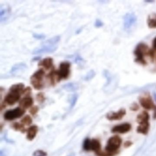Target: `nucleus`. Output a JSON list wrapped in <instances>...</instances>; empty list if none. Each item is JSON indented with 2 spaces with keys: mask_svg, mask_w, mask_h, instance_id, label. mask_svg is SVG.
Here are the masks:
<instances>
[{
  "mask_svg": "<svg viewBox=\"0 0 156 156\" xmlns=\"http://www.w3.org/2000/svg\"><path fill=\"white\" fill-rule=\"evenodd\" d=\"M47 153L42 150H37L34 153V156H46Z\"/></svg>",
  "mask_w": 156,
  "mask_h": 156,
  "instance_id": "obj_26",
  "label": "nucleus"
},
{
  "mask_svg": "<svg viewBox=\"0 0 156 156\" xmlns=\"http://www.w3.org/2000/svg\"><path fill=\"white\" fill-rule=\"evenodd\" d=\"M139 102L141 106L147 110L154 109L156 106L154 105L151 97L149 94H146L141 96L140 98Z\"/></svg>",
  "mask_w": 156,
  "mask_h": 156,
  "instance_id": "obj_9",
  "label": "nucleus"
},
{
  "mask_svg": "<svg viewBox=\"0 0 156 156\" xmlns=\"http://www.w3.org/2000/svg\"><path fill=\"white\" fill-rule=\"evenodd\" d=\"M96 75V73L95 71L93 70H90L87 73V74L84 76L83 80L85 81H89L92 80L94 78Z\"/></svg>",
  "mask_w": 156,
  "mask_h": 156,
  "instance_id": "obj_21",
  "label": "nucleus"
},
{
  "mask_svg": "<svg viewBox=\"0 0 156 156\" xmlns=\"http://www.w3.org/2000/svg\"><path fill=\"white\" fill-rule=\"evenodd\" d=\"M77 98H78V96L76 94H75L72 96L71 99V107H73L75 105L76 103V101H77Z\"/></svg>",
  "mask_w": 156,
  "mask_h": 156,
  "instance_id": "obj_24",
  "label": "nucleus"
},
{
  "mask_svg": "<svg viewBox=\"0 0 156 156\" xmlns=\"http://www.w3.org/2000/svg\"><path fill=\"white\" fill-rule=\"evenodd\" d=\"M137 18L133 13H128L124 18V26L126 29L131 28L136 22Z\"/></svg>",
  "mask_w": 156,
  "mask_h": 156,
  "instance_id": "obj_10",
  "label": "nucleus"
},
{
  "mask_svg": "<svg viewBox=\"0 0 156 156\" xmlns=\"http://www.w3.org/2000/svg\"><path fill=\"white\" fill-rule=\"evenodd\" d=\"M60 40L61 37L59 35L50 38L44 42L40 47L34 50L32 53L33 54L38 55L54 52L58 48L57 44Z\"/></svg>",
  "mask_w": 156,
  "mask_h": 156,
  "instance_id": "obj_1",
  "label": "nucleus"
},
{
  "mask_svg": "<svg viewBox=\"0 0 156 156\" xmlns=\"http://www.w3.org/2000/svg\"><path fill=\"white\" fill-rule=\"evenodd\" d=\"M149 119V115L146 111H143L137 116V121L139 124L137 128L138 133L143 135L148 133L150 129Z\"/></svg>",
  "mask_w": 156,
  "mask_h": 156,
  "instance_id": "obj_3",
  "label": "nucleus"
},
{
  "mask_svg": "<svg viewBox=\"0 0 156 156\" xmlns=\"http://www.w3.org/2000/svg\"><path fill=\"white\" fill-rule=\"evenodd\" d=\"M100 148H101V144L98 140L96 139H93L91 140L90 150H91L98 152L100 151Z\"/></svg>",
  "mask_w": 156,
  "mask_h": 156,
  "instance_id": "obj_19",
  "label": "nucleus"
},
{
  "mask_svg": "<svg viewBox=\"0 0 156 156\" xmlns=\"http://www.w3.org/2000/svg\"><path fill=\"white\" fill-rule=\"evenodd\" d=\"M130 109L133 111H136L139 109V106L136 104H134L131 106Z\"/></svg>",
  "mask_w": 156,
  "mask_h": 156,
  "instance_id": "obj_31",
  "label": "nucleus"
},
{
  "mask_svg": "<svg viewBox=\"0 0 156 156\" xmlns=\"http://www.w3.org/2000/svg\"><path fill=\"white\" fill-rule=\"evenodd\" d=\"M38 111V108L37 107L35 106L33 107L32 108H31L30 110V112L31 114L32 115H34L36 114Z\"/></svg>",
  "mask_w": 156,
  "mask_h": 156,
  "instance_id": "obj_30",
  "label": "nucleus"
},
{
  "mask_svg": "<svg viewBox=\"0 0 156 156\" xmlns=\"http://www.w3.org/2000/svg\"><path fill=\"white\" fill-rule=\"evenodd\" d=\"M22 123L27 126L30 125L32 122L31 118L30 116L27 115L24 117L21 120Z\"/></svg>",
  "mask_w": 156,
  "mask_h": 156,
  "instance_id": "obj_22",
  "label": "nucleus"
},
{
  "mask_svg": "<svg viewBox=\"0 0 156 156\" xmlns=\"http://www.w3.org/2000/svg\"><path fill=\"white\" fill-rule=\"evenodd\" d=\"M37 99L39 102H43L44 100V97L42 93H40L37 95Z\"/></svg>",
  "mask_w": 156,
  "mask_h": 156,
  "instance_id": "obj_27",
  "label": "nucleus"
},
{
  "mask_svg": "<svg viewBox=\"0 0 156 156\" xmlns=\"http://www.w3.org/2000/svg\"><path fill=\"white\" fill-rule=\"evenodd\" d=\"M27 66L26 64L21 62L14 65L11 69L10 73L12 74H16L20 72H23L26 70Z\"/></svg>",
  "mask_w": 156,
  "mask_h": 156,
  "instance_id": "obj_13",
  "label": "nucleus"
},
{
  "mask_svg": "<svg viewBox=\"0 0 156 156\" xmlns=\"http://www.w3.org/2000/svg\"><path fill=\"white\" fill-rule=\"evenodd\" d=\"M33 103L32 98L31 97H25L21 100L20 106L23 108H29L32 105Z\"/></svg>",
  "mask_w": 156,
  "mask_h": 156,
  "instance_id": "obj_16",
  "label": "nucleus"
},
{
  "mask_svg": "<svg viewBox=\"0 0 156 156\" xmlns=\"http://www.w3.org/2000/svg\"><path fill=\"white\" fill-rule=\"evenodd\" d=\"M24 84H15L12 86L10 88L9 92L6 95L5 102L9 105H12L16 104L20 98L21 94L24 90Z\"/></svg>",
  "mask_w": 156,
  "mask_h": 156,
  "instance_id": "obj_2",
  "label": "nucleus"
},
{
  "mask_svg": "<svg viewBox=\"0 0 156 156\" xmlns=\"http://www.w3.org/2000/svg\"><path fill=\"white\" fill-rule=\"evenodd\" d=\"M150 51L147 45L145 44H139L134 51L136 56V62L142 65H146L147 62L145 61V56L146 55H150Z\"/></svg>",
  "mask_w": 156,
  "mask_h": 156,
  "instance_id": "obj_4",
  "label": "nucleus"
},
{
  "mask_svg": "<svg viewBox=\"0 0 156 156\" xmlns=\"http://www.w3.org/2000/svg\"><path fill=\"white\" fill-rule=\"evenodd\" d=\"M38 132V127L36 126H32L28 129L27 132V139L29 140H32L36 136Z\"/></svg>",
  "mask_w": 156,
  "mask_h": 156,
  "instance_id": "obj_17",
  "label": "nucleus"
},
{
  "mask_svg": "<svg viewBox=\"0 0 156 156\" xmlns=\"http://www.w3.org/2000/svg\"><path fill=\"white\" fill-rule=\"evenodd\" d=\"M132 144V143H131L130 141H127V142H126V143H125V147H129V146H130V145Z\"/></svg>",
  "mask_w": 156,
  "mask_h": 156,
  "instance_id": "obj_33",
  "label": "nucleus"
},
{
  "mask_svg": "<svg viewBox=\"0 0 156 156\" xmlns=\"http://www.w3.org/2000/svg\"><path fill=\"white\" fill-rule=\"evenodd\" d=\"M62 87L66 91L73 92L78 89V85L76 83H69L63 85Z\"/></svg>",
  "mask_w": 156,
  "mask_h": 156,
  "instance_id": "obj_18",
  "label": "nucleus"
},
{
  "mask_svg": "<svg viewBox=\"0 0 156 156\" xmlns=\"http://www.w3.org/2000/svg\"><path fill=\"white\" fill-rule=\"evenodd\" d=\"M71 64L69 62H63L59 66V70L55 72V74L57 76V80L67 79L70 74Z\"/></svg>",
  "mask_w": 156,
  "mask_h": 156,
  "instance_id": "obj_7",
  "label": "nucleus"
},
{
  "mask_svg": "<svg viewBox=\"0 0 156 156\" xmlns=\"http://www.w3.org/2000/svg\"><path fill=\"white\" fill-rule=\"evenodd\" d=\"M104 25V23L100 20H97L95 22L94 25L97 28H100L102 27Z\"/></svg>",
  "mask_w": 156,
  "mask_h": 156,
  "instance_id": "obj_29",
  "label": "nucleus"
},
{
  "mask_svg": "<svg viewBox=\"0 0 156 156\" xmlns=\"http://www.w3.org/2000/svg\"><path fill=\"white\" fill-rule=\"evenodd\" d=\"M90 144L91 140L89 139H87L85 140L83 143V148L85 150H90Z\"/></svg>",
  "mask_w": 156,
  "mask_h": 156,
  "instance_id": "obj_23",
  "label": "nucleus"
},
{
  "mask_svg": "<svg viewBox=\"0 0 156 156\" xmlns=\"http://www.w3.org/2000/svg\"><path fill=\"white\" fill-rule=\"evenodd\" d=\"M10 12V10L9 8L1 6L0 7V21L2 23L7 20L9 16Z\"/></svg>",
  "mask_w": 156,
  "mask_h": 156,
  "instance_id": "obj_14",
  "label": "nucleus"
},
{
  "mask_svg": "<svg viewBox=\"0 0 156 156\" xmlns=\"http://www.w3.org/2000/svg\"><path fill=\"white\" fill-rule=\"evenodd\" d=\"M53 60L51 57H48L43 59L39 64V66H43L47 70H49L50 68H51L53 66Z\"/></svg>",
  "mask_w": 156,
  "mask_h": 156,
  "instance_id": "obj_15",
  "label": "nucleus"
},
{
  "mask_svg": "<svg viewBox=\"0 0 156 156\" xmlns=\"http://www.w3.org/2000/svg\"><path fill=\"white\" fill-rule=\"evenodd\" d=\"M154 118L156 119V106L154 108Z\"/></svg>",
  "mask_w": 156,
  "mask_h": 156,
  "instance_id": "obj_35",
  "label": "nucleus"
},
{
  "mask_svg": "<svg viewBox=\"0 0 156 156\" xmlns=\"http://www.w3.org/2000/svg\"><path fill=\"white\" fill-rule=\"evenodd\" d=\"M147 24L150 28L156 29V14L149 16Z\"/></svg>",
  "mask_w": 156,
  "mask_h": 156,
  "instance_id": "obj_20",
  "label": "nucleus"
},
{
  "mask_svg": "<svg viewBox=\"0 0 156 156\" xmlns=\"http://www.w3.org/2000/svg\"><path fill=\"white\" fill-rule=\"evenodd\" d=\"M131 126L130 124L127 123L120 124L115 126L112 129L113 133L124 134L129 132L131 129Z\"/></svg>",
  "mask_w": 156,
  "mask_h": 156,
  "instance_id": "obj_11",
  "label": "nucleus"
},
{
  "mask_svg": "<svg viewBox=\"0 0 156 156\" xmlns=\"http://www.w3.org/2000/svg\"><path fill=\"white\" fill-rule=\"evenodd\" d=\"M24 114V110L20 108H17L7 111L4 114V118L8 120H12L21 117Z\"/></svg>",
  "mask_w": 156,
  "mask_h": 156,
  "instance_id": "obj_8",
  "label": "nucleus"
},
{
  "mask_svg": "<svg viewBox=\"0 0 156 156\" xmlns=\"http://www.w3.org/2000/svg\"><path fill=\"white\" fill-rule=\"evenodd\" d=\"M121 144L122 139L120 137L118 136H113L110 137L105 147L106 151L113 155H116Z\"/></svg>",
  "mask_w": 156,
  "mask_h": 156,
  "instance_id": "obj_5",
  "label": "nucleus"
},
{
  "mask_svg": "<svg viewBox=\"0 0 156 156\" xmlns=\"http://www.w3.org/2000/svg\"><path fill=\"white\" fill-rule=\"evenodd\" d=\"M153 47L155 50H156V37L153 41Z\"/></svg>",
  "mask_w": 156,
  "mask_h": 156,
  "instance_id": "obj_34",
  "label": "nucleus"
},
{
  "mask_svg": "<svg viewBox=\"0 0 156 156\" xmlns=\"http://www.w3.org/2000/svg\"><path fill=\"white\" fill-rule=\"evenodd\" d=\"M154 98H155V100L156 101V93H154Z\"/></svg>",
  "mask_w": 156,
  "mask_h": 156,
  "instance_id": "obj_36",
  "label": "nucleus"
},
{
  "mask_svg": "<svg viewBox=\"0 0 156 156\" xmlns=\"http://www.w3.org/2000/svg\"><path fill=\"white\" fill-rule=\"evenodd\" d=\"M74 61L76 63L80 64L84 62L83 58L79 55L77 54L74 58Z\"/></svg>",
  "mask_w": 156,
  "mask_h": 156,
  "instance_id": "obj_25",
  "label": "nucleus"
},
{
  "mask_svg": "<svg viewBox=\"0 0 156 156\" xmlns=\"http://www.w3.org/2000/svg\"><path fill=\"white\" fill-rule=\"evenodd\" d=\"M44 73H45L43 69H40L34 73L31 77V83L35 89L41 90L43 88V80Z\"/></svg>",
  "mask_w": 156,
  "mask_h": 156,
  "instance_id": "obj_6",
  "label": "nucleus"
},
{
  "mask_svg": "<svg viewBox=\"0 0 156 156\" xmlns=\"http://www.w3.org/2000/svg\"><path fill=\"white\" fill-rule=\"evenodd\" d=\"M34 37L38 40H42L45 38V35L43 34H33Z\"/></svg>",
  "mask_w": 156,
  "mask_h": 156,
  "instance_id": "obj_28",
  "label": "nucleus"
},
{
  "mask_svg": "<svg viewBox=\"0 0 156 156\" xmlns=\"http://www.w3.org/2000/svg\"><path fill=\"white\" fill-rule=\"evenodd\" d=\"M14 128H15L16 129H21L23 127L20 124H18V123H16V124H14Z\"/></svg>",
  "mask_w": 156,
  "mask_h": 156,
  "instance_id": "obj_32",
  "label": "nucleus"
},
{
  "mask_svg": "<svg viewBox=\"0 0 156 156\" xmlns=\"http://www.w3.org/2000/svg\"><path fill=\"white\" fill-rule=\"evenodd\" d=\"M126 114L125 109H120L117 112H111L107 115V118L110 120H119L123 118Z\"/></svg>",
  "mask_w": 156,
  "mask_h": 156,
  "instance_id": "obj_12",
  "label": "nucleus"
}]
</instances>
